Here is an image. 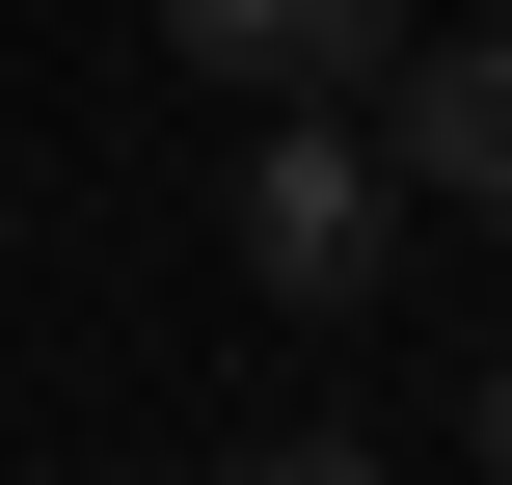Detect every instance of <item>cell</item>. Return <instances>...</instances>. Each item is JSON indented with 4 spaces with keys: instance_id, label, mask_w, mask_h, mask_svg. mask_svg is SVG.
<instances>
[{
    "instance_id": "1",
    "label": "cell",
    "mask_w": 512,
    "mask_h": 485,
    "mask_svg": "<svg viewBox=\"0 0 512 485\" xmlns=\"http://www.w3.org/2000/svg\"><path fill=\"white\" fill-rule=\"evenodd\" d=\"M216 243H243V297H297V324H351L378 270H405V162L324 108V81H270V135L216 162Z\"/></svg>"
},
{
    "instance_id": "2",
    "label": "cell",
    "mask_w": 512,
    "mask_h": 485,
    "mask_svg": "<svg viewBox=\"0 0 512 485\" xmlns=\"http://www.w3.org/2000/svg\"><path fill=\"white\" fill-rule=\"evenodd\" d=\"M405 108H378V162L432 189V216H512V27H432V54H378Z\"/></svg>"
},
{
    "instance_id": "3",
    "label": "cell",
    "mask_w": 512,
    "mask_h": 485,
    "mask_svg": "<svg viewBox=\"0 0 512 485\" xmlns=\"http://www.w3.org/2000/svg\"><path fill=\"white\" fill-rule=\"evenodd\" d=\"M162 54H189V81H378L405 0H162Z\"/></svg>"
},
{
    "instance_id": "4",
    "label": "cell",
    "mask_w": 512,
    "mask_h": 485,
    "mask_svg": "<svg viewBox=\"0 0 512 485\" xmlns=\"http://www.w3.org/2000/svg\"><path fill=\"white\" fill-rule=\"evenodd\" d=\"M243 485H378V459H351V432H270V459H243Z\"/></svg>"
},
{
    "instance_id": "5",
    "label": "cell",
    "mask_w": 512,
    "mask_h": 485,
    "mask_svg": "<svg viewBox=\"0 0 512 485\" xmlns=\"http://www.w3.org/2000/svg\"><path fill=\"white\" fill-rule=\"evenodd\" d=\"M486 485H512V351H486Z\"/></svg>"
}]
</instances>
